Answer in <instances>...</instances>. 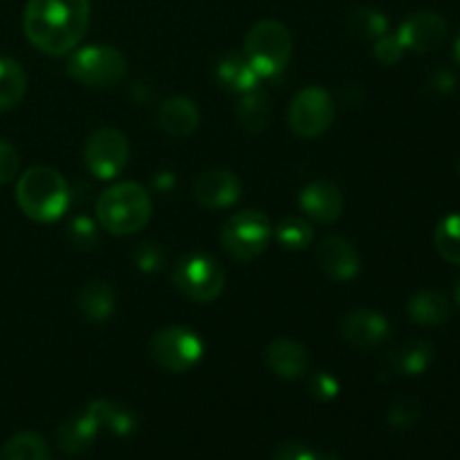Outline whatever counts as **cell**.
I'll list each match as a JSON object with an SVG mask.
<instances>
[{"mask_svg": "<svg viewBox=\"0 0 460 460\" xmlns=\"http://www.w3.org/2000/svg\"><path fill=\"white\" fill-rule=\"evenodd\" d=\"M88 25L90 0H30L22 13L27 40L49 57H66L79 48Z\"/></svg>", "mask_w": 460, "mask_h": 460, "instance_id": "obj_1", "label": "cell"}, {"mask_svg": "<svg viewBox=\"0 0 460 460\" xmlns=\"http://www.w3.org/2000/svg\"><path fill=\"white\" fill-rule=\"evenodd\" d=\"M16 202L34 223H54L70 205L66 178L49 166H31L18 178Z\"/></svg>", "mask_w": 460, "mask_h": 460, "instance_id": "obj_2", "label": "cell"}, {"mask_svg": "<svg viewBox=\"0 0 460 460\" xmlns=\"http://www.w3.org/2000/svg\"><path fill=\"white\" fill-rule=\"evenodd\" d=\"M153 202L146 189L137 182H119L99 196L97 220L112 236H130L146 227Z\"/></svg>", "mask_w": 460, "mask_h": 460, "instance_id": "obj_3", "label": "cell"}, {"mask_svg": "<svg viewBox=\"0 0 460 460\" xmlns=\"http://www.w3.org/2000/svg\"><path fill=\"white\" fill-rule=\"evenodd\" d=\"M245 57L261 79H274L288 67L292 57V36L279 21H261L247 31Z\"/></svg>", "mask_w": 460, "mask_h": 460, "instance_id": "obj_4", "label": "cell"}, {"mask_svg": "<svg viewBox=\"0 0 460 460\" xmlns=\"http://www.w3.org/2000/svg\"><path fill=\"white\" fill-rule=\"evenodd\" d=\"M173 283L187 299L196 304H211L223 295L227 274L218 259L196 250L180 256L173 268Z\"/></svg>", "mask_w": 460, "mask_h": 460, "instance_id": "obj_5", "label": "cell"}, {"mask_svg": "<svg viewBox=\"0 0 460 460\" xmlns=\"http://www.w3.org/2000/svg\"><path fill=\"white\" fill-rule=\"evenodd\" d=\"M126 57L112 45H88L72 49L67 58V75L85 88L102 90L119 84L126 75Z\"/></svg>", "mask_w": 460, "mask_h": 460, "instance_id": "obj_6", "label": "cell"}, {"mask_svg": "<svg viewBox=\"0 0 460 460\" xmlns=\"http://www.w3.org/2000/svg\"><path fill=\"white\" fill-rule=\"evenodd\" d=\"M272 223L265 214L256 209L236 211L227 223L223 225L220 232V243L236 261L250 263V261L259 259L272 238Z\"/></svg>", "mask_w": 460, "mask_h": 460, "instance_id": "obj_7", "label": "cell"}, {"mask_svg": "<svg viewBox=\"0 0 460 460\" xmlns=\"http://www.w3.org/2000/svg\"><path fill=\"white\" fill-rule=\"evenodd\" d=\"M148 350H151L153 362L164 371L189 373L200 364L202 355H205V344L198 332L184 326H169L153 335Z\"/></svg>", "mask_w": 460, "mask_h": 460, "instance_id": "obj_8", "label": "cell"}, {"mask_svg": "<svg viewBox=\"0 0 460 460\" xmlns=\"http://www.w3.org/2000/svg\"><path fill=\"white\" fill-rule=\"evenodd\" d=\"M332 121H335V102L326 90L317 85L296 93L288 108V124L296 137H319L331 128Z\"/></svg>", "mask_w": 460, "mask_h": 460, "instance_id": "obj_9", "label": "cell"}, {"mask_svg": "<svg viewBox=\"0 0 460 460\" xmlns=\"http://www.w3.org/2000/svg\"><path fill=\"white\" fill-rule=\"evenodd\" d=\"M130 157L128 139L117 128H99L85 139L84 162L99 180H112L126 169Z\"/></svg>", "mask_w": 460, "mask_h": 460, "instance_id": "obj_10", "label": "cell"}, {"mask_svg": "<svg viewBox=\"0 0 460 460\" xmlns=\"http://www.w3.org/2000/svg\"><path fill=\"white\" fill-rule=\"evenodd\" d=\"M395 36L404 49L416 54L434 52L447 40V21L436 12H418L400 25Z\"/></svg>", "mask_w": 460, "mask_h": 460, "instance_id": "obj_11", "label": "cell"}, {"mask_svg": "<svg viewBox=\"0 0 460 460\" xmlns=\"http://www.w3.org/2000/svg\"><path fill=\"white\" fill-rule=\"evenodd\" d=\"M243 184L236 173L225 169L202 171L193 180V198L207 209H227L241 198Z\"/></svg>", "mask_w": 460, "mask_h": 460, "instance_id": "obj_12", "label": "cell"}, {"mask_svg": "<svg viewBox=\"0 0 460 460\" xmlns=\"http://www.w3.org/2000/svg\"><path fill=\"white\" fill-rule=\"evenodd\" d=\"M340 332L350 346L368 350L389 340L391 326L385 314L373 313V310H353V313L344 314V319L340 322Z\"/></svg>", "mask_w": 460, "mask_h": 460, "instance_id": "obj_13", "label": "cell"}, {"mask_svg": "<svg viewBox=\"0 0 460 460\" xmlns=\"http://www.w3.org/2000/svg\"><path fill=\"white\" fill-rule=\"evenodd\" d=\"M299 207L310 220L319 225H332L344 214V196L340 187L328 180H314L299 193Z\"/></svg>", "mask_w": 460, "mask_h": 460, "instance_id": "obj_14", "label": "cell"}, {"mask_svg": "<svg viewBox=\"0 0 460 460\" xmlns=\"http://www.w3.org/2000/svg\"><path fill=\"white\" fill-rule=\"evenodd\" d=\"M263 358L270 371L283 380H299L310 371L308 349L290 337H277L270 341Z\"/></svg>", "mask_w": 460, "mask_h": 460, "instance_id": "obj_15", "label": "cell"}, {"mask_svg": "<svg viewBox=\"0 0 460 460\" xmlns=\"http://www.w3.org/2000/svg\"><path fill=\"white\" fill-rule=\"evenodd\" d=\"M317 261L332 281H350L358 277L362 265L353 243L341 236L323 238L317 247Z\"/></svg>", "mask_w": 460, "mask_h": 460, "instance_id": "obj_16", "label": "cell"}, {"mask_svg": "<svg viewBox=\"0 0 460 460\" xmlns=\"http://www.w3.org/2000/svg\"><path fill=\"white\" fill-rule=\"evenodd\" d=\"M431 362H434V346L429 341L413 340L391 350L385 359V368L391 376L413 377L422 376L431 367Z\"/></svg>", "mask_w": 460, "mask_h": 460, "instance_id": "obj_17", "label": "cell"}, {"mask_svg": "<svg viewBox=\"0 0 460 460\" xmlns=\"http://www.w3.org/2000/svg\"><path fill=\"white\" fill-rule=\"evenodd\" d=\"M157 124L171 137H187L200 124V111L187 97H169L157 108Z\"/></svg>", "mask_w": 460, "mask_h": 460, "instance_id": "obj_18", "label": "cell"}, {"mask_svg": "<svg viewBox=\"0 0 460 460\" xmlns=\"http://www.w3.org/2000/svg\"><path fill=\"white\" fill-rule=\"evenodd\" d=\"M97 422L90 418L88 411L84 413H72L70 418L58 425L57 429V443L63 452L67 454H81L94 443L97 438Z\"/></svg>", "mask_w": 460, "mask_h": 460, "instance_id": "obj_19", "label": "cell"}, {"mask_svg": "<svg viewBox=\"0 0 460 460\" xmlns=\"http://www.w3.org/2000/svg\"><path fill=\"white\" fill-rule=\"evenodd\" d=\"M115 304H117L115 290L103 281L85 283V286L79 290V296H76L79 313L93 323L108 322V319L112 317V313H115Z\"/></svg>", "mask_w": 460, "mask_h": 460, "instance_id": "obj_20", "label": "cell"}, {"mask_svg": "<svg viewBox=\"0 0 460 460\" xmlns=\"http://www.w3.org/2000/svg\"><path fill=\"white\" fill-rule=\"evenodd\" d=\"M85 411L97 422L99 429H108L115 436H128L137 425V416L128 407L112 400H94Z\"/></svg>", "mask_w": 460, "mask_h": 460, "instance_id": "obj_21", "label": "cell"}, {"mask_svg": "<svg viewBox=\"0 0 460 460\" xmlns=\"http://www.w3.org/2000/svg\"><path fill=\"white\" fill-rule=\"evenodd\" d=\"M216 75H218L220 84L232 93H250L261 81L245 54H227V57L220 58Z\"/></svg>", "mask_w": 460, "mask_h": 460, "instance_id": "obj_22", "label": "cell"}, {"mask_svg": "<svg viewBox=\"0 0 460 460\" xmlns=\"http://www.w3.org/2000/svg\"><path fill=\"white\" fill-rule=\"evenodd\" d=\"M407 313L413 323L418 326L434 328L447 322L449 317V301L445 295L436 290H422L413 295L407 304Z\"/></svg>", "mask_w": 460, "mask_h": 460, "instance_id": "obj_23", "label": "cell"}, {"mask_svg": "<svg viewBox=\"0 0 460 460\" xmlns=\"http://www.w3.org/2000/svg\"><path fill=\"white\" fill-rule=\"evenodd\" d=\"M270 117H272V103L263 90L254 88L250 93H243V99L236 106V119L250 133H261L268 128Z\"/></svg>", "mask_w": 460, "mask_h": 460, "instance_id": "obj_24", "label": "cell"}, {"mask_svg": "<svg viewBox=\"0 0 460 460\" xmlns=\"http://www.w3.org/2000/svg\"><path fill=\"white\" fill-rule=\"evenodd\" d=\"M27 93V75L18 61L0 57V111L18 106Z\"/></svg>", "mask_w": 460, "mask_h": 460, "instance_id": "obj_25", "label": "cell"}, {"mask_svg": "<svg viewBox=\"0 0 460 460\" xmlns=\"http://www.w3.org/2000/svg\"><path fill=\"white\" fill-rule=\"evenodd\" d=\"M0 460H52L48 445L34 431H21L4 443Z\"/></svg>", "mask_w": 460, "mask_h": 460, "instance_id": "obj_26", "label": "cell"}, {"mask_svg": "<svg viewBox=\"0 0 460 460\" xmlns=\"http://www.w3.org/2000/svg\"><path fill=\"white\" fill-rule=\"evenodd\" d=\"M272 234L290 252L305 250L314 241V232L310 227V223L305 218H299V216H288V218H283Z\"/></svg>", "mask_w": 460, "mask_h": 460, "instance_id": "obj_27", "label": "cell"}, {"mask_svg": "<svg viewBox=\"0 0 460 460\" xmlns=\"http://www.w3.org/2000/svg\"><path fill=\"white\" fill-rule=\"evenodd\" d=\"M434 247L447 263L460 265V214L440 220L434 232Z\"/></svg>", "mask_w": 460, "mask_h": 460, "instance_id": "obj_28", "label": "cell"}, {"mask_svg": "<svg viewBox=\"0 0 460 460\" xmlns=\"http://www.w3.org/2000/svg\"><path fill=\"white\" fill-rule=\"evenodd\" d=\"M349 25L350 30L358 36H362V39L377 40L380 36H385L386 31H389V21H386V16L373 7L353 9L349 16Z\"/></svg>", "mask_w": 460, "mask_h": 460, "instance_id": "obj_29", "label": "cell"}, {"mask_svg": "<svg viewBox=\"0 0 460 460\" xmlns=\"http://www.w3.org/2000/svg\"><path fill=\"white\" fill-rule=\"evenodd\" d=\"M67 238H70V243L76 250H90V247L97 245V225L90 218L79 216V218L72 220L70 227H67Z\"/></svg>", "mask_w": 460, "mask_h": 460, "instance_id": "obj_30", "label": "cell"}, {"mask_svg": "<svg viewBox=\"0 0 460 460\" xmlns=\"http://www.w3.org/2000/svg\"><path fill=\"white\" fill-rule=\"evenodd\" d=\"M133 261L142 272H157L164 265L166 256L162 247L155 245V243H142V245L135 247Z\"/></svg>", "mask_w": 460, "mask_h": 460, "instance_id": "obj_31", "label": "cell"}, {"mask_svg": "<svg viewBox=\"0 0 460 460\" xmlns=\"http://www.w3.org/2000/svg\"><path fill=\"white\" fill-rule=\"evenodd\" d=\"M420 418V407L413 400L402 398L398 402H394V407L389 409V422L394 427H400V429H407V427H413Z\"/></svg>", "mask_w": 460, "mask_h": 460, "instance_id": "obj_32", "label": "cell"}, {"mask_svg": "<svg viewBox=\"0 0 460 460\" xmlns=\"http://www.w3.org/2000/svg\"><path fill=\"white\" fill-rule=\"evenodd\" d=\"M373 54H376L377 61L385 63V66H394V63H398L400 58H402L404 48L398 40V36L385 34L376 40V49H373Z\"/></svg>", "mask_w": 460, "mask_h": 460, "instance_id": "obj_33", "label": "cell"}, {"mask_svg": "<svg viewBox=\"0 0 460 460\" xmlns=\"http://www.w3.org/2000/svg\"><path fill=\"white\" fill-rule=\"evenodd\" d=\"M18 169H21V160H18L16 148L4 142V139H0V184L13 182Z\"/></svg>", "mask_w": 460, "mask_h": 460, "instance_id": "obj_34", "label": "cell"}, {"mask_svg": "<svg viewBox=\"0 0 460 460\" xmlns=\"http://www.w3.org/2000/svg\"><path fill=\"white\" fill-rule=\"evenodd\" d=\"M310 394L317 400L328 402V400L337 398V394H340V382L332 376H328V373H314L310 377Z\"/></svg>", "mask_w": 460, "mask_h": 460, "instance_id": "obj_35", "label": "cell"}, {"mask_svg": "<svg viewBox=\"0 0 460 460\" xmlns=\"http://www.w3.org/2000/svg\"><path fill=\"white\" fill-rule=\"evenodd\" d=\"M272 460H319V456L310 452L308 447H304V445L286 443V445H279Z\"/></svg>", "mask_w": 460, "mask_h": 460, "instance_id": "obj_36", "label": "cell"}, {"mask_svg": "<svg viewBox=\"0 0 460 460\" xmlns=\"http://www.w3.org/2000/svg\"><path fill=\"white\" fill-rule=\"evenodd\" d=\"M454 58H456V63L460 66V30L456 34V40H454Z\"/></svg>", "mask_w": 460, "mask_h": 460, "instance_id": "obj_37", "label": "cell"}, {"mask_svg": "<svg viewBox=\"0 0 460 460\" xmlns=\"http://www.w3.org/2000/svg\"><path fill=\"white\" fill-rule=\"evenodd\" d=\"M454 296H456V304L460 305V279H458V283H456V290H454Z\"/></svg>", "mask_w": 460, "mask_h": 460, "instance_id": "obj_38", "label": "cell"}]
</instances>
